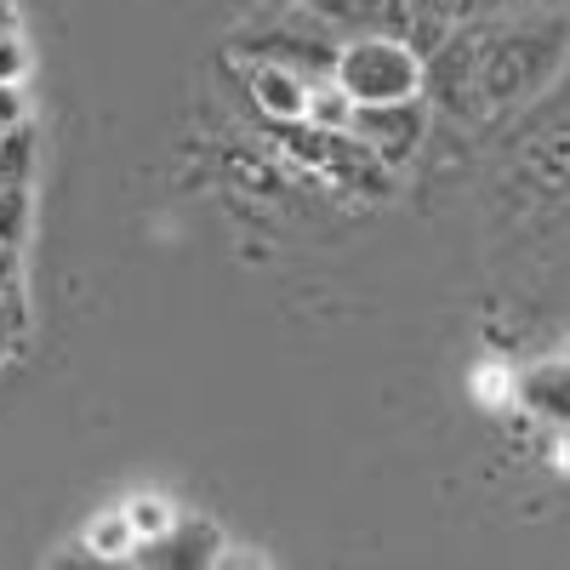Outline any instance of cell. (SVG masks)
<instances>
[{
  "label": "cell",
  "mask_w": 570,
  "mask_h": 570,
  "mask_svg": "<svg viewBox=\"0 0 570 570\" xmlns=\"http://www.w3.org/2000/svg\"><path fill=\"white\" fill-rule=\"evenodd\" d=\"M331 75L354 104H400L422 91V58L394 35H348Z\"/></svg>",
  "instance_id": "2"
},
{
  "label": "cell",
  "mask_w": 570,
  "mask_h": 570,
  "mask_svg": "<svg viewBox=\"0 0 570 570\" xmlns=\"http://www.w3.org/2000/svg\"><path fill=\"white\" fill-rule=\"evenodd\" d=\"M223 553V537H217V525H206V519H171V525L142 548V559L149 564H212Z\"/></svg>",
  "instance_id": "6"
},
{
  "label": "cell",
  "mask_w": 570,
  "mask_h": 570,
  "mask_svg": "<svg viewBox=\"0 0 570 570\" xmlns=\"http://www.w3.org/2000/svg\"><path fill=\"white\" fill-rule=\"evenodd\" d=\"M285 7H303V0H285Z\"/></svg>",
  "instance_id": "19"
},
{
  "label": "cell",
  "mask_w": 570,
  "mask_h": 570,
  "mask_svg": "<svg viewBox=\"0 0 570 570\" xmlns=\"http://www.w3.org/2000/svg\"><path fill=\"white\" fill-rule=\"evenodd\" d=\"M18 279H23V257H18V246H0V292H18Z\"/></svg>",
  "instance_id": "17"
},
{
  "label": "cell",
  "mask_w": 570,
  "mask_h": 570,
  "mask_svg": "<svg viewBox=\"0 0 570 570\" xmlns=\"http://www.w3.org/2000/svg\"><path fill=\"white\" fill-rule=\"evenodd\" d=\"M348 137H360L383 166H400V160H411V155L422 149V137H428V104H422V98H400V104H354V115H348Z\"/></svg>",
  "instance_id": "4"
},
{
  "label": "cell",
  "mask_w": 570,
  "mask_h": 570,
  "mask_svg": "<svg viewBox=\"0 0 570 570\" xmlns=\"http://www.w3.org/2000/svg\"><path fill=\"white\" fill-rule=\"evenodd\" d=\"M234 52L252 58V63H279V69H297L303 80H320L337 69V52H343V35L331 29L320 12H292L268 29H246L234 40Z\"/></svg>",
  "instance_id": "3"
},
{
  "label": "cell",
  "mask_w": 570,
  "mask_h": 570,
  "mask_svg": "<svg viewBox=\"0 0 570 570\" xmlns=\"http://www.w3.org/2000/svg\"><path fill=\"white\" fill-rule=\"evenodd\" d=\"M126 519H131V525H137L142 537H160V531L171 525V508H166V502H155V497H137V502L126 508Z\"/></svg>",
  "instance_id": "13"
},
{
  "label": "cell",
  "mask_w": 570,
  "mask_h": 570,
  "mask_svg": "<svg viewBox=\"0 0 570 570\" xmlns=\"http://www.w3.org/2000/svg\"><path fill=\"white\" fill-rule=\"evenodd\" d=\"M29 120V98H23V80H0V131Z\"/></svg>",
  "instance_id": "16"
},
{
  "label": "cell",
  "mask_w": 570,
  "mask_h": 570,
  "mask_svg": "<svg viewBox=\"0 0 570 570\" xmlns=\"http://www.w3.org/2000/svg\"><path fill=\"white\" fill-rule=\"evenodd\" d=\"M252 98H257L263 115H274V120H303L308 80H303L297 69H279V63H252Z\"/></svg>",
  "instance_id": "8"
},
{
  "label": "cell",
  "mask_w": 570,
  "mask_h": 570,
  "mask_svg": "<svg viewBox=\"0 0 570 570\" xmlns=\"http://www.w3.org/2000/svg\"><path fill=\"white\" fill-rule=\"evenodd\" d=\"M23 343V292H0V354Z\"/></svg>",
  "instance_id": "14"
},
{
  "label": "cell",
  "mask_w": 570,
  "mask_h": 570,
  "mask_svg": "<svg viewBox=\"0 0 570 570\" xmlns=\"http://www.w3.org/2000/svg\"><path fill=\"white\" fill-rule=\"evenodd\" d=\"M7 29H18V18H12V0H0V35Z\"/></svg>",
  "instance_id": "18"
},
{
  "label": "cell",
  "mask_w": 570,
  "mask_h": 570,
  "mask_svg": "<svg viewBox=\"0 0 570 570\" xmlns=\"http://www.w3.org/2000/svg\"><path fill=\"white\" fill-rule=\"evenodd\" d=\"M570 58V23L559 12L519 7L502 18L456 23L434 52L422 58V86L451 109V115H497L519 109L537 91L553 86V75Z\"/></svg>",
  "instance_id": "1"
},
{
  "label": "cell",
  "mask_w": 570,
  "mask_h": 570,
  "mask_svg": "<svg viewBox=\"0 0 570 570\" xmlns=\"http://www.w3.org/2000/svg\"><path fill=\"white\" fill-rule=\"evenodd\" d=\"M131 542H137V525H131L126 513H104L98 525L86 531V548L98 553V559H126V553H131Z\"/></svg>",
  "instance_id": "11"
},
{
  "label": "cell",
  "mask_w": 570,
  "mask_h": 570,
  "mask_svg": "<svg viewBox=\"0 0 570 570\" xmlns=\"http://www.w3.org/2000/svg\"><path fill=\"white\" fill-rule=\"evenodd\" d=\"M303 7L320 12L331 29H348V35H394V40H405V29H411L405 0H303Z\"/></svg>",
  "instance_id": "5"
},
{
  "label": "cell",
  "mask_w": 570,
  "mask_h": 570,
  "mask_svg": "<svg viewBox=\"0 0 570 570\" xmlns=\"http://www.w3.org/2000/svg\"><path fill=\"white\" fill-rule=\"evenodd\" d=\"M519 405L548 416V422H559V428H570V354L519 376Z\"/></svg>",
  "instance_id": "7"
},
{
  "label": "cell",
  "mask_w": 570,
  "mask_h": 570,
  "mask_svg": "<svg viewBox=\"0 0 570 570\" xmlns=\"http://www.w3.org/2000/svg\"><path fill=\"white\" fill-rule=\"evenodd\" d=\"M348 115H354V98L337 86V75H320V80H308V104H303V120H308V126L348 131Z\"/></svg>",
  "instance_id": "9"
},
{
  "label": "cell",
  "mask_w": 570,
  "mask_h": 570,
  "mask_svg": "<svg viewBox=\"0 0 570 570\" xmlns=\"http://www.w3.org/2000/svg\"><path fill=\"white\" fill-rule=\"evenodd\" d=\"M23 75H29V46L18 29H7L0 35V80H23Z\"/></svg>",
  "instance_id": "15"
},
{
  "label": "cell",
  "mask_w": 570,
  "mask_h": 570,
  "mask_svg": "<svg viewBox=\"0 0 570 570\" xmlns=\"http://www.w3.org/2000/svg\"><path fill=\"white\" fill-rule=\"evenodd\" d=\"M35 171V126L18 120L0 131V183H29Z\"/></svg>",
  "instance_id": "10"
},
{
  "label": "cell",
  "mask_w": 570,
  "mask_h": 570,
  "mask_svg": "<svg viewBox=\"0 0 570 570\" xmlns=\"http://www.w3.org/2000/svg\"><path fill=\"white\" fill-rule=\"evenodd\" d=\"M29 234V183H0V246L23 252Z\"/></svg>",
  "instance_id": "12"
}]
</instances>
